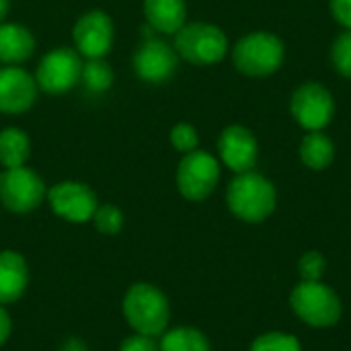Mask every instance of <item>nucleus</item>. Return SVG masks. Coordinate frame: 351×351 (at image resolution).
<instances>
[{"label":"nucleus","instance_id":"obj_1","mask_svg":"<svg viewBox=\"0 0 351 351\" xmlns=\"http://www.w3.org/2000/svg\"><path fill=\"white\" fill-rule=\"evenodd\" d=\"M123 317L136 333L158 337L169 325V300L152 284H134L123 298Z\"/></svg>","mask_w":351,"mask_h":351},{"label":"nucleus","instance_id":"obj_2","mask_svg":"<svg viewBox=\"0 0 351 351\" xmlns=\"http://www.w3.org/2000/svg\"><path fill=\"white\" fill-rule=\"evenodd\" d=\"M226 202L230 212L245 222H263L276 208V189L259 173H239L228 185Z\"/></svg>","mask_w":351,"mask_h":351},{"label":"nucleus","instance_id":"obj_3","mask_svg":"<svg viewBox=\"0 0 351 351\" xmlns=\"http://www.w3.org/2000/svg\"><path fill=\"white\" fill-rule=\"evenodd\" d=\"M237 70L247 76L274 74L284 62V43L280 37L267 31H255L245 35L232 51Z\"/></svg>","mask_w":351,"mask_h":351},{"label":"nucleus","instance_id":"obj_4","mask_svg":"<svg viewBox=\"0 0 351 351\" xmlns=\"http://www.w3.org/2000/svg\"><path fill=\"white\" fill-rule=\"evenodd\" d=\"M292 311L311 327H333L341 317L339 296L321 282H302L292 290Z\"/></svg>","mask_w":351,"mask_h":351},{"label":"nucleus","instance_id":"obj_5","mask_svg":"<svg viewBox=\"0 0 351 351\" xmlns=\"http://www.w3.org/2000/svg\"><path fill=\"white\" fill-rule=\"evenodd\" d=\"M226 35L216 25L191 23L183 25L175 33V51L195 66H210L220 62L226 56Z\"/></svg>","mask_w":351,"mask_h":351},{"label":"nucleus","instance_id":"obj_6","mask_svg":"<svg viewBox=\"0 0 351 351\" xmlns=\"http://www.w3.org/2000/svg\"><path fill=\"white\" fill-rule=\"evenodd\" d=\"M45 195H47L45 183L35 171L27 167H16L0 173V202L8 212L14 214L33 212L35 208L41 206Z\"/></svg>","mask_w":351,"mask_h":351},{"label":"nucleus","instance_id":"obj_7","mask_svg":"<svg viewBox=\"0 0 351 351\" xmlns=\"http://www.w3.org/2000/svg\"><path fill=\"white\" fill-rule=\"evenodd\" d=\"M220 165L218 160L202 150L187 152L177 169V187L189 202L206 199L218 185Z\"/></svg>","mask_w":351,"mask_h":351},{"label":"nucleus","instance_id":"obj_8","mask_svg":"<svg viewBox=\"0 0 351 351\" xmlns=\"http://www.w3.org/2000/svg\"><path fill=\"white\" fill-rule=\"evenodd\" d=\"M82 76V62L78 51L70 47H58L43 56L37 66L35 82L49 95H62L78 84Z\"/></svg>","mask_w":351,"mask_h":351},{"label":"nucleus","instance_id":"obj_9","mask_svg":"<svg viewBox=\"0 0 351 351\" xmlns=\"http://www.w3.org/2000/svg\"><path fill=\"white\" fill-rule=\"evenodd\" d=\"M47 199L51 210L74 224H82L93 220L95 210L99 208L97 195L95 191L84 185V183H76V181H64L53 185L47 191Z\"/></svg>","mask_w":351,"mask_h":351},{"label":"nucleus","instance_id":"obj_10","mask_svg":"<svg viewBox=\"0 0 351 351\" xmlns=\"http://www.w3.org/2000/svg\"><path fill=\"white\" fill-rule=\"evenodd\" d=\"M290 107H292V115L296 117V121L311 132H317L329 125L335 113V103H333L331 93L317 82L302 84L294 93Z\"/></svg>","mask_w":351,"mask_h":351},{"label":"nucleus","instance_id":"obj_11","mask_svg":"<svg viewBox=\"0 0 351 351\" xmlns=\"http://www.w3.org/2000/svg\"><path fill=\"white\" fill-rule=\"evenodd\" d=\"M113 21L103 10L82 14L74 25V43L78 53L90 58H105L113 45Z\"/></svg>","mask_w":351,"mask_h":351},{"label":"nucleus","instance_id":"obj_12","mask_svg":"<svg viewBox=\"0 0 351 351\" xmlns=\"http://www.w3.org/2000/svg\"><path fill=\"white\" fill-rule=\"evenodd\" d=\"M134 70L144 82H167L177 70V51L160 39H148L134 53Z\"/></svg>","mask_w":351,"mask_h":351},{"label":"nucleus","instance_id":"obj_13","mask_svg":"<svg viewBox=\"0 0 351 351\" xmlns=\"http://www.w3.org/2000/svg\"><path fill=\"white\" fill-rule=\"evenodd\" d=\"M37 99L35 78L16 66L0 68V111L25 113Z\"/></svg>","mask_w":351,"mask_h":351},{"label":"nucleus","instance_id":"obj_14","mask_svg":"<svg viewBox=\"0 0 351 351\" xmlns=\"http://www.w3.org/2000/svg\"><path fill=\"white\" fill-rule=\"evenodd\" d=\"M218 152L222 162L234 173H247L257 160V140L243 125H230L218 140Z\"/></svg>","mask_w":351,"mask_h":351},{"label":"nucleus","instance_id":"obj_15","mask_svg":"<svg viewBox=\"0 0 351 351\" xmlns=\"http://www.w3.org/2000/svg\"><path fill=\"white\" fill-rule=\"evenodd\" d=\"M29 286V267L21 253L0 251V304L16 302Z\"/></svg>","mask_w":351,"mask_h":351},{"label":"nucleus","instance_id":"obj_16","mask_svg":"<svg viewBox=\"0 0 351 351\" xmlns=\"http://www.w3.org/2000/svg\"><path fill=\"white\" fill-rule=\"evenodd\" d=\"M35 49L33 33L14 23H0V62L2 64H21Z\"/></svg>","mask_w":351,"mask_h":351},{"label":"nucleus","instance_id":"obj_17","mask_svg":"<svg viewBox=\"0 0 351 351\" xmlns=\"http://www.w3.org/2000/svg\"><path fill=\"white\" fill-rule=\"evenodd\" d=\"M146 21L160 33H177L185 25V0H144Z\"/></svg>","mask_w":351,"mask_h":351},{"label":"nucleus","instance_id":"obj_18","mask_svg":"<svg viewBox=\"0 0 351 351\" xmlns=\"http://www.w3.org/2000/svg\"><path fill=\"white\" fill-rule=\"evenodd\" d=\"M31 154L29 136L19 128H6L0 132V165L4 169L25 167Z\"/></svg>","mask_w":351,"mask_h":351},{"label":"nucleus","instance_id":"obj_19","mask_svg":"<svg viewBox=\"0 0 351 351\" xmlns=\"http://www.w3.org/2000/svg\"><path fill=\"white\" fill-rule=\"evenodd\" d=\"M333 156H335V146L321 130L304 136L300 144V158L308 169L323 171L333 162Z\"/></svg>","mask_w":351,"mask_h":351},{"label":"nucleus","instance_id":"obj_20","mask_svg":"<svg viewBox=\"0 0 351 351\" xmlns=\"http://www.w3.org/2000/svg\"><path fill=\"white\" fill-rule=\"evenodd\" d=\"M158 346L160 351H210L208 337L193 327H179L167 331Z\"/></svg>","mask_w":351,"mask_h":351},{"label":"nucleus","instance_id":"obj_21","mask_svg":"<svg viewBox=\"0 0 351 351\" xmlns=\"http://www.w3.org/2000/svg\"><path fill=\"white\" fill-rule=\"evenodd\" d=\"M82 82L93 93H103L113 84V70L103 58H90L82 64Z\"/></svg>","mask_w":351,"mask_h":351},{"label":"nucleus","instance_id":"obj_22","mask_svg":"<svg viewBox=\"0 0 351 351\" xmlns=\"http://www.w3.org/2000/svg\"><path fill=\"white\" fill-rule=\"evenodd\" d=\"M93 222H95V228L101 232V234H117L121 228H123V214L117 206H111V204H105V206H99L93 214Z\"/></svg>","mask_w":351,"mask_h":351},{"label":"nucleus","instance_id":"obj_23","mask_svg":"<svg viewBox=\"0 0 351 351\" xmlns=\"http://www.w3.org/2000/svg\"><path fill=\"white\" fill-rule=\"evenodd\" d=\"M249 351H302L300 341L286 333H265L257 337Z\"/></svg>","mask_w":351,"mask_h":351},{"label":"nucleus","instance_id":"obj_24","mask_svg":"<svg viewBox=\"0 0 351 351\" xmlns=\"http://www.w3.org/2000/svg\"><path fill=\"white\" fill-rule=\"evenodd\" d=\"M331 58H333V66L337 68V72L351 78V29H348L346 33H341L335 39Z\"/></svg>","mask_w":351,"mask_h":351},{"label":"nucleus","instance_id":"obj_25","mask_svg":"<svg viewBox=\"0 0 351 351\" xmlns=\"http://www.w3.org/2000/svg\"><path fill=\"white\" fill-rule=\"evenodd\" d=\"M171 144H173L179 152H185V154L197 150L199 138H197L195 128L189 125V123H177V125L171 130Z\"/></svg>","mask_w":351,"mask_h":351},{"label":"nucleus","instance_id":"obj_26","mask_svg":"<svg viewBox=\"0 0 351 351\" xmlns=\"http://www.w3.org/2000/svg\"><path fill=\"white\" fill-rule=\"evenodd\" d=\"M298 269H300V276L304 282H319L321 276L325 274V259L321 253L317 251H311L306 255H302L300 263H298Z\"/></svg>","mask_w":351,"mask_h":351},{"label":"nucleus","instance_id":"obj_27","mask_svg":"<svg viewBox=\"0 0 351 351\" xmlns=\"http://www.w3.org/2000/svg\"><path fill=\"white\" fill-rule=\"evenodd\" d=\"M119 351H160V346L154 341V337H148V335H132L128 339H123Z\"/></svg>","mask_w":351,"mask_h":351},{"label":"nucleus","instance_id":"obj_28","mask_svg":"<svg viewBox=\"0 0 351 351\" xmlns=\"http://www.w3.org/2000/svg\"><path fill=\"white\" fill-rule=\"evenodd\" d=\"M331 12L337 23L351 29V0H331Z\"/></svg>","mask_w":351,"mask_h":351},{"label":"nucleus","instance_id":"obj_29","mask_svg":"<svg viewBox=\"0 0 351 351\" xmlns=\"http://www.w3.org/2000/svg\"><path fill=\"white\" fill-rule=\"evenodd\" d=\"M10 331H12V323H10V317L8 313L4 311V306L0 304V346H4L10 337Z\"/></svg>","mask_w":351,"mask_h":351},{"label":"nucleus","instance_id":"obj_30","mask_svg":"<svg viewBox=\"0 0 351 351\" xmlns=\"http://www.w3.org/2000/svg\"><path fill=\"white\" fill-rule=\"evenodd\" d=\"M6 12H8V0H0V23L6 16Z\"/></svg>","mask_w":351,"mask_h":351}]
</instances>
